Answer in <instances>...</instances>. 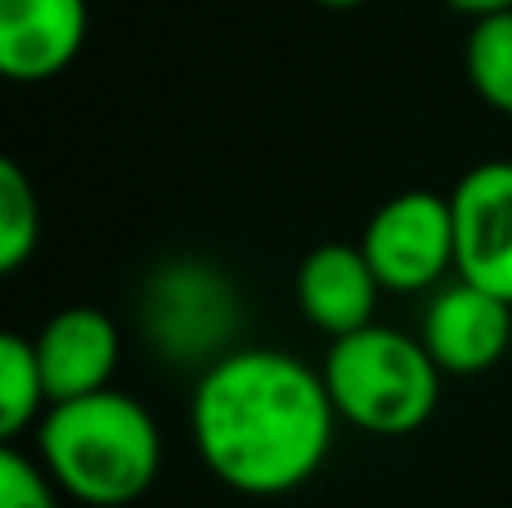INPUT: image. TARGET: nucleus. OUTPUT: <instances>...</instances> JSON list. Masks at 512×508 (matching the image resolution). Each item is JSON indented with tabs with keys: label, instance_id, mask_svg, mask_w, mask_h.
I'll use <instances>...</instances> for the list:
<instances>
[{
	"label": "nucleus",
	"instance_id": "1",
	"mask_svg": "<svg viewBox=\"0 0 512 508\" xmlns=\"http://www.w3.org/2000/svg\"><path fill=\"white\" fill-rule=\"evenodd\" d=\"M194 446L207 473L239 495H288L324 468L337 405L324 374L288 351L252 347L207 365L194 392Z\"/></svg>",
	"mask_w": 512,
	"mask_h": 508
},
{
	"label": "nucleus",
	"instance_id": "2",
	"mask_svg": "<svg viewBox=\"0 0 512 508\" xmlns=\"http://www.w3.org/2000/svg\"><path fill=\"white\" fill-rule=\"evenodd\" d=\"M36 450L54 486L90 508L135 504L162 468V432L153 414L113 387L54 401L41 414Z\"/></svg>",
	"mask_w": 512,
	"mask_h": 508
},
{
	"label": "nucleus",
	"instance_id": "3",
	"mask_svg": "<svg viewBox=\"0 0 512 508\" xmlns=\"http://www.w3.org/2000/svg\"><path fill=\"white\" fill-rule=\"evenodd\" d=\"M324 383L337 405V419L369 437H409L436 414L441 365L423 338L364 324L333 338L324 360Z\"/></svg>",
	"mask_w": 512,
	"mask_h": 508
},
{
	"label": "nucleus",
	"instance_id": "4",
	"mask_svg": "<svg viewBox=\"0 0 512 508\" xmlns=\"http://www.w3.org/2000/svg\"><path fill=\"white\" fill-rule=\"evenodd\" d=\"M373 275L391 293H423L454 270V207L432 189H405L373 212L360 239Z\"/></svg>",
	"mask_w": 512,
	"mask_h": 508
},
{
	"label": "nucleus",
	"instance_id": "5",
	"mask_svg": "<svg viewBox=\"0 0 512 508\" xmlns=\"http://www.w3.org/2000/svg\"><path fill=\"white\" fill-rule=\"evenodd\" d=\"M454 270L512 306V162H477L450 194Z\"/></svg>",
	"mask_w": 512,
	"mask_h": 508
},
{
	"label": "nucleus",
	"instance_id": "6",
	"mask_svg": "<svg viewBox=\"0 0 512 508\" xmlns=\"http://www.w3.org/2000/svg\"><path fill=\"white\" fill-rule=\"evenodd\" d=\"M512 342V306L486 288L459 284L441 288L423 311V347L441 374H486L504 360Z\"/></svg>",
	"mask_w": 512,
	"mask_h": 508
},
{
	"label": "nucleus",
	"instance_id": "7",
	"mask_svg": "<svg viewBox=\"0 0 512 508\" xmlns=\"http://www.w3.org/2000/svg\"><path fill=\"white\" fill-rule=\"evenodd\" d=\"M149 329L171 356H207L234 329L230 284L198 261H176L149 288Z\"/></svg>",
	"mask_w": 512,
	"mask_h": 508
},
{
	"label": "nucleus",
	"instance_id": "8",
	"mask_svg": "<svg viewBox=\"0 0 512 508\" xmlns=\"http://www.w3.org/2000/svg\"><path fill=\"white\" fill-rule=\"evenodd\" d=\"M86 0H0V72L18 86L50 81L86 45Z\"/></svg>",
	"mask_w": 512,
	"mask_h": 508
},
{
	"label": "nucleus",
	"instance_id": "9",
	"mask_svg": "<svg viewBox=\"0 0 512 508\" xmlns=\"http://www.w3.org/2000/svg\"><path fill=\"white\" fill-rule=\"evenodd\" d=\"M32 342L45 387H50V405L104 392L122 360V333L95 306H63Z\"/></svg>",
	"mask_w": 512,
	"mask_h": 508
},
{
	"label": "nucleus",
	"instance_id": "10",
	"mask_svg": "<svg viewBox=\"0 0 512 508\" xmlns=\"http://www.w3.org/2000/svg\"><path fill=\"white\" fill-rule=\"evenodd\" d=\"M382 279L373 275L364 248L355 243H319L306 252L297 270V306L319 333L346 338V333L373 324Z\"/></svg>",
	"mask_w": 512,
	"mask_h": 508
},
{
	"label": "nucleus",
	"instance_id": "11",
	"mask_svg": "<svg viewBox=\"0 0 512 508\" xmlns=\"http://www.w3.org/2000/svg\"><path fill=\"white\" fill-rule=\"evenodd\" d=\"M45 405H50V387L36 360V342L23 333H5L0 338V437L18 441V432L32 428Z\"/></svg>",
	"mask_w": 512,
	"mask_h": 508
},
{
	"label": "nucleus",
	"instance_id": "12",
	"mask_svg": "<svg viewBox=\"0 0 512 508\" xmlns=\"http://www.w3.org/2000/svg\"><path fill=\"white\" fill-rule=\"evenodd\" d=\"M468 81L495 113L512 117V9L472 18V36L463 50Z\"/></svg>",
	"mask_w": 512,
	"mask_h": 508
},
{
	"label": "nucleus",
	"instance_id": "13",
	"mask_svg": "<svg viewBox=\"0 0 512 508\" xmlns=\"http://www.w3.org/2000/svg\"><path fill=\"white\" fill-rule=\"evenodd\" d=\"M41 243V203L27 180V171L14 158L0 162V270L14 275L32 261Z\"/></svg>",
	"mask_w": 512,
	"mask_h": 508
},
{
	"label": "nucleus",
	"instance_id": "14",
	"mask_svg": "<svg viewBox=\"0 0 512 508\" xmlns=\"http://www.w3.org/2000/svg\"><path fill=\"white\" fill-rule=\"evenodd\" d=\"M0 508H59L54 477L45 473V464L14 450V441L0 450Z\"/></svg>",
	"mask_w": 512,
	"mask_h": 508
},
{
	"label": "nucleus",
	"instance_id": "15",
	"mask_svg": "<svg viewBox=\"0 0 512 508\" xmlns=\"http://www.w3.org/2000/svg\"><path fill=\"white\" fill-rule=\"evenodd\" d=\"M445 5L468 18H486V14H499V9H512V0H445Z\"/></svg>",
	"mask_w": 512,
	"mask_h": 508
},
{
	"label": "nucleus",
	"instance_id": "16",
	"mask_svg": "<svg viewBox=\"0 0 512 508\" xmlns=\"http://www.w3.org/2000/svg\"><path fill=\"white\" fill-rule=\"evenodd\" d=\"M315 5H324V9H360L364 0H315Z\"/></svg>",
	"mask_w": 512,
	"mask_h": 508
}]
</instances>
